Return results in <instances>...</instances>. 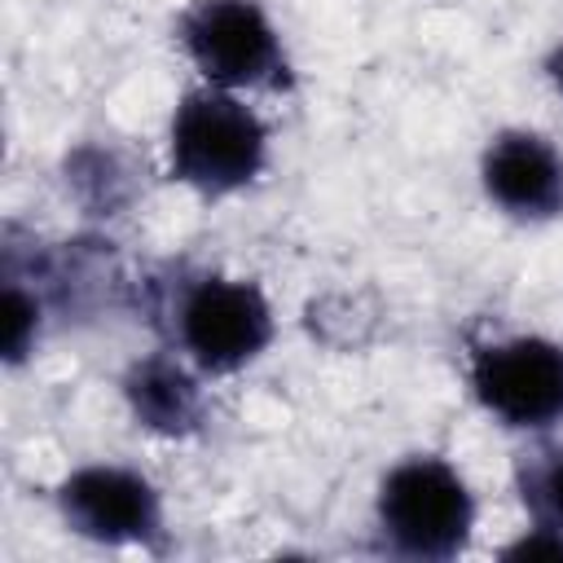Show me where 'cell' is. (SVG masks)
Segmentation results:
<instances>
[{
  "label": "cell",
  "instance_id": "5b68a950",
  "mask_svg": "<svg viewBox=\"0 0 563 563\" xmlns=\"http://www.w3.org/2000/svg\"><path fill=\"white\" fill-rule=\"evenodd\" d=\"M471 387L497 422L545 431L563 422V347L537 334L484 343L471 356Z\"/></svg>",
  "mask_w": 563,
  "mask_h": 563
},
{
  "label": "cell",
  "instance_id": "30bf717a",
  "mask_svg": "<svg viewBox=\"0 0 563 563\" xmlns=\"http://www.w3.org/2000/svg\"><path fill=\"white\" fill-rule=\"evenodd\" d=\"M35 334H40V303L18 282H9L4 286V356L22 361L35 347Z\"/></svg>",
  "mask_w": 563,
  "mask_h": 563
},
{
  "label": "cell",
  "instance_id": "52a82bcc",
  "mask_svg": "<svg viewBox=\"0 0 563 563\" xmlns=\"http://www.w3.org/2000/svg\"><path fill=\"white\" fill-rule=\"evenodd\" d=\"M484 194L515 220H550L563 211V154L528 128H506L479 158Z\"/></svg>",
  "mask_w": 563,
  "mask_h": 563
},
{
  "label": "cell",
  "instance_id": "7a4b0ae2",
  "mask_svg": "<svg viewBox=\"0 0 563 563\" xmlns=\"http://www.w3.org/2000/svg\"><path fill=\"white\" fill-rule=\"evenodd\" d=\"M378 532L409 559H453L475 528V497L466 479L431 453L396 462L378 484Z\"/></svg>",
  "mask_w": 563,
  "mask_h": 563
},
{
  "label": "cell",
  "instance_id": "8992f818",
  "mask_svg": "<svg viewBox=\"0 0 563 563\" xmlns=\"http://www.w3.org/2000/svg\"><path fill=\"white\" fill-rule=\"evenodd\" d=\"M57 510L70 532L101 545H150L163 532L158 488L128 466H79L57 488Z\"/></svg>",
  "mask_w": 563,
  "mask_h": 563
},
{
  "label": "cell",
  "instance_id": "6da1fadb",
  "mask_svg": "<svg viewBox=\"0 0 563 563\" xmlns=\"http://www.w3.org/2000/svg\"><path fill=\"white\" fill-rule=\"evenodd\" d=\"M172 176L198 194H233L251 185L268 158L264 119L229 88H189L167 132Z\"/></svg>",
  "mask_w": 563,
  "mask_h": 563
},
{
  "label": "cell",
  "instance_id": "9c48e42d",
  "mask_svg": "<svg viewBox=\"0 0 563 563\" xmlns=\"http://www.w3.org/2000/svg\"><path fill=\"white\" fill-rule=\"evenodd\" d=\"M515 484L528 519L537 528L563 532V444H537L532 453H519Z\"/></svg>",
  "mask_w": 563,
  "mask_h": 563
},
{
  "label": "cell",
  "instance_id": "ba28073f",
  "mask_svg": "<svg viewBox=\"0 0 563 563\" xmlns=\"http://www.w3.org/2000/svg\"><path fill=\"white\" fill-rule=\"evenodd\" d=\"M123 396L132 405V418L158 435H185L202 418V387L176 356H145L128 369Z\"/></svg>",
  "mask_w": 563,
  "mask_h": 563
},
{
  "label": "cell",
  "instance_id": "7c38bea8",
  "mask_svg": "<svg viewBox=\"0 0 563 563\" xmlns=\"http://www.w3.org/2000/svg\"><path fill=\"white\" fill-rule=\"evenodd\" d=\"M545 75H550V84L563 92V44L550 48V57H545Z\"/></svg>",
  "mask_w": 563,
  "mask_h": 563
},
{
  "label": "cell",
  "instance_id": "3957f363",
  "mask_svg": "<svg viewBox=\"0 0 563 563\" xmlns=\"http://www.w3.org/2000/svg\"><path fill=\"white\" fill-rule=\"evenodd\" d=\"M176 40L194 70L229 92L286 84V48L255 0H198L180 13Z\"/></svg>",
  "mask_w": 563,
  "mask_h": 563
},
{
  "label": "cell",
  "instance_id": "8fae6325",
  "mask_svg": "<svg viewBox=\"0 0 563 563\" xmlns=\"http://www.w3.org/2000/svg\"><path fill=\"white\" fill-rule=\"evenodd\" d=\"M501 554H506V559H563V532L532 523V528H528L519 541H510Z\"/></svg>",
  "mask_w": 563,
  "mask_h": 563
},
{
  "label": "cell",
  "instance_id": "277c9868",
  "mask_svg": "<svg viewBox=\"0 0 563 563\" xmlns=\"http://www.w3.org/2000/svg\"><path fill=\"white\" fill-rule=\"evenodd\" d=\"M176 339L207 374L251 365L273 339V308L255 282L202 273L176 295Z\"/></svg>",
  "mask_w": 563,
  "mask_h": 563
}]
</instances>
